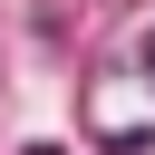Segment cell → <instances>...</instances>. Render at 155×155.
I'll return each mask as SVG.
<instances>
[{"label":"cell","mask_w":155,"mask_h":155,"mask_svg":"<svg viewBox=\"0 0 155 155\" xmlns=\"http://www.w3.org/2000/svg\"><path fill=\"white\" fill-rule=\"evenodd\" d=\"M29 155H58V145H29Z\"/></svg>","instance_id":"1"}]
</instances>
